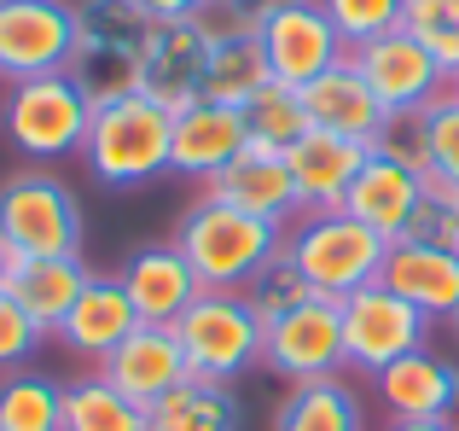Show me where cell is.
<instances>
[{
	"label": "cell",
	"mask_w": 459,
	"mask_h": 431,
	"mask_svg": "<svg viewBox=\"0 0 459 431\" xmlns=\"http://www.w3.org/2000/svg\"><path fill=\"white\" fill-rule=\"evenodd\" d=\"M175 251L192 262L204 286L215 292H250L268 262L285 257V227L262 222V216H245L221 198H198L192 210H180L175 222Z\"/></svg>",
	"instance_id": "6da1fadb"
},
{
	"label": "cell",
	"mask_w": 459,
	"mask_h": 431,
	"mask_svg": "<svg viewBox=\"0 0 459 431\" xmlns=\"http://www.w3.org/2000/svg\"><path fill=\"white\" fill-rule=\"evenodd\" d=\"M169 140H175V111L146 100V93H123L111 105H93L88 140H82V163L100 187H146L169 175Z\"/></svg>",
	"instance_id": "7a4b0ae2"
},
{
	"label": "cell",
	"mask_w": 459,
	"mask_h": 431,
	"mask_svg": "<svg viewBox=\"0 0 459 431\" xmlns=\"http://www.w3.org/2000/svg\"><path fill=\"white\" fill-rule=\"evenodd\" d=\"M82 239H88V216H82L76 187H65L41 163L0 175V251L12 262L82 257Z\"/></svg>",
	"instance_id": "3957f363"
},
{
	"label": "cell",
	"mask_w": 459,
	"mask_h": 431,
	"mask_svg": "<svg viewBox=\"0 0 459 431\" xmlns=\"http://www.w3.org/2000/svg\"><path fill=\"white\" fill-rule=\"evenodd\" d=\"M384 257H390V239L372 233L367 222H355L349 210H314L285 227V262L320 297H337V303L378 280Z\"/></svg>",
	"instance_id": "277c9868"
},
{
	"label": "cell",
	"mask_w": 459,
	"mask_h": 431,
	"mask_svg": "<svg viewBox=\"0 0 459 431\" xmlns=\"http://www.w3.org/2000/svg\"><path fill=\"white\" fill-rule=\"evenodd\" d=\"M88 123H93V100L76 88L70 70L12 82L6 105H0V135L30 163H41V170H53L58 158H82Z\"/></svg>",
	"instance_id": "5b68a950"
},
{
	"label": "cell",
	"mask_w": 459,
	"mask_h": 431,
	"mask_svg": "<svg viewBox=\"0 0 459 431\" xmlns=\"http://www.w3.org/2000/svg\"><path fill=\"white\" fill-rule=\"evenodd\" d=\"M175 339H180V350H186L192 379L233 385L238 374L262 367V315L250 309L245 292H215V286H204L186 303V315L175 321Z\"/></svg>",
	"instance_id": "8992f818"
},
{
	"label": "cell",
	"mask_w": 459,
	"mask_h": 431,
	"mask_svg": "<svg viewBox=\"0 0 459 431\" xmlns=\"http://www.w3.org/2000/svg\"><path fill=\"white\" fill-rule=\"evenodd\" d=\"M337 309H343V356L360 374H378V367L402 362V356H413V350H430V327H437V321L419 315V309L407 303V297H395L384 280L349 292Z\"/></svg>",
	"instance_id": "52a82bcc"
},
{
	"label": "cell",
	"mask_w": 459,
	"mask_h": 431,
	"mask_svg": "<svg viewBox=\"0 0 459 431\" xmlns=\"http://www.w3.org/2000/svg\"><path fill=\"white\" fill-rule=\"evenodd\" d=\"M262 367L280 374L285 385H308V379H337L349 367L343 356V309L337 297H308L291 315L262 327Z\"/></svg>",
	"instance_id": "ba28073f"
},
{
	"label": "cell",
	"mask_w": 459,
	"mask_h": 431,
	"mask_svg": "<svg viewBox=\"0 0 459 431\" xmlns=\"http://www.w3.org/2000/svg\"><path fill=\"white\" fill-rule=\"evenodd\" d=\"M76 6L70 0H0V82H30L70 70Z\"/></svg>",
	"instance_id": "9c48e42d"
},
{
	"label": "cell",
	"mask_w": 459,
	"mask_h": 431,
	"mask_svg": "<svg viewBox=\"0 0 459 431\" xmlns=\"http://www.w3.org/2000/svg\"><path fill=\"white\" fill-rule=\"evenodd\" d=\"M256 41H262V53H268L273 82H285V88H308L337 58H349V47L337 41V30H332L320 0H291V6L268 12V18L256 23Z\"/></svg>",
	"instance_id": "30bf717a"
},
{
	"label": "cell",
	"mask_w": 459,
	"mask_h": 431,
	"mask_svg": "<svg viewBox=\"0 0 459 431\" xmlns=\"http://www.w3.org/2000/svg\"><path fill=\"white\" fill-rule=\"evenodd\" d=\"M355 70L367 76V88L378 93L384 111H425L430 100L448 93V76L437 70V58L425 53V41H413L407 30H390L378 41L355 47Z\"/></svg>",
	"instance_id": "8fae6325"
},
{
	"label": "cell",
	"mask_w": 459,
	"mask_h": 431,
	"mask_svg": "<svg viewBox=\"0 0 459 431\" xmlns=\"http://www.w3.org/2000/svg\"><path fill=\"white\" fill-rule=\"evenodd\" d=\"M250 146V123L238 105H221V100H192L175 111V140H169V175L180 181H210L221 175L238 152Z\"/></svg>",
	"instance_id": "7c38bea8"
},
{
	"label": "cell",
	"mask_w": 459,
	"mask_h": 431,
	"mask_svg": "<svg viewBox=\"0 0 459 431\" xmlns=\"http://www.w3.org/2000/svg\"><path fill=\"white\" fill-rule=\"evenodd\" d=\"M100 374L111 379V385L123 391L128 402L157 409L169 391H180V385L192 379V367H186V350H180L175 327H146V321H140V327L128 332V339L117 344L111 356H105Z\"/></svg>",
	"instance_id": "4fadbf2b"
},
{
	"label": "cell",
	"mask_w": 459,
	"mask_h": 431,
	"mask_svg": "<svg viewBox=\"0 0 459 431\" xmlns=\"http://www.w3.org/2000/svg\"><path fill=\"white\" fill-rule=\"evenodd\" d=\"M204 70H210V41L192 30V18L180 23H152L146 47H140V93L169 111L204 100Z\"/></svg>",
	"instance_id": "5bb4252c"
},
{
	"label": "cell",
	"mask_w": 459,
	"mask_h": 431,
	"mask_svg": "<svg viewBox=\"0 0 459 431\" xmlns=\"http://www.w3.org/2000/svg\"><path fill=\"white\" fill-rule=\"evenodd\" d=\"M204 198H221V205L245 210V216H262L273 227H291L303 216V198H297V181L285 170V152H256L245 146L221 175L204 181Z\"/></svg>",
	"instance_id": "9a60e30c"
},
{
	"label": "cell",
	"mask_w": 459,
	"mask_h": 431,
	"mask_svg": "<svg viewBox=\"0 0 459 431\" xmlns=\"http://www.w3.org/2000/svg\"><path fill=\"white\" fill-rule=\"evenodd\" d=\"M378 280L430 321L459 315V251L454 245H437V239H395L384 268H378Z\"/></svg>",
	"instance_id": "2e32d148"
},
{
	"label": "cell",
	"mask_w": 459,
	"mask_h": 431,
	"mask_svg": "<svg viewBox=\"0 0 459 431\" xmlns=\"http://www.w3.org/2000/svg\"><path fill=\"white\" fill-rule=\"evenodd\" d=\"M117 280H123L128 303H134V315L146 321V327H175V321L186 315V303L204 292V280L175 251V239H169V245H140L134 257L117 268Z\"/></svg>",
	"instance_id": "e0dca14e"
},
{
	"label": "cell",
	"mask_w": 459,
	"mask_h": 431,
	"mask_svg": "<svg viewBox=\"0 0 459 431\" xmlns=\"http://www.w3.org/2000/svg\"><path fill=\"white\" fill-rule=\"evenodd\" d=\"M372 385H378V409L390 420H454L459 414V367L430 350L378 367Z\"/></svg>",
	"instance_id": "ac0fdd59"
},
{
	"label": "cell",
	"mask_w": 459,
	"mask_h": 431,
	"mask_svg": "<svg viewBox=\"0 0 459 431\" xmlns=\"http://www.w3.org/2000/svg\"><path fill=\"white\" fill-rule=\"evenodd\" d=\"M372 146L360 140H343V135H325V128H308L291 152H285V170L297 181V198H303V216L314 210H343L349 187H355L360 163H367Z\"/></svg>",
	"instance_id": "d6986e66"
},
{
	"label": "cell",
	"mask_w": 459,
	"mask_h": 431,
	"mask_svg": "<svg viewBox=\"0 0 459 431\" xmlns=\"http://www.w3.org/2000/svg\"><path fill=\"white\" fill-rule=\"evenodd\" d=\"M134 327H140V315H134V303H128L123 280H117V274H93V280L82 286L76 309L65 315V327H58V344H65L76 362L105 367V356H111Z\"/></svg>",
	"instance_id": "ffe728a7"
},
{
	"label": "cell",
	"mask_w": 459,
	"mask_h": 431,
	"mask_svg": "<svg viewBox=\"0 0 459 431\" xmlns=\"http://www.w3.org/2000/svg\"><path fill=\"white\" fill-rule=\"evenodd\" d=\"M303 105H308V123L325 128V135H343V140H360V146H372L384 128V105L378 93L367 88V76L355 70V58H337L325 76H314L303 88Z\"/></svg>",
	"instance_id": "44dd1931"
},
{
	"label": "cell",
	"mask_w": 459,
	"mask_h": 431,
	"mask_svg": "<svg viewBox=\"0 0 459 431\" xmlns=\"http://www.w3.org/2000/svg\"><path fill=\"white\" fill-rule=\"evenodd\" d=\"M419 205H425L419 175L402 170V163H390V158H378V152H367V163H360L355 187H349V198H343V210L355 216V222H367L372 233H384L390 245H395V239H407Z\"/></svg>",
	"instance_id": "7402d4cb"
},
{
	"label": "cell",
	"mask_w": 459,
	"mask_h": 431,
	"mask_svg": "<svg viewBox=\"0 0 459 431\" xmlns=\"http://www.w3.org/2000/svg\"><path fill=\"white\" fill-rule=\"evenodd\" d=\"M88 280H93V268L82 257H23V262H12L6 297H18L23 315L53 339V332L65 327V315L76 309V297H82Z\"/></svg>",
	"instance_id": "603a6c76"
},
{
	"label": "cell",
	"mask_w": 459,
	"mask_h": 431,
	"mask_svg": "<svg viewBox=\"0 0 459 431\" xmlns=\"http://www.w3.org/2000/svg\"><path fill=\"white\" fill-rule=\"evenodd\" d=\"M146 431H245V409H238L233 385L186 379L157 409H146Z\"/></svg>",
	"instance_id": "cb8c5ba5"
},
{
	"label": "cell",
	"mask_w": 459,
	"mask_h": 431,
	"mask_svg": "<svg viewBox=\"0 0 459 431\" xmlns=\"http://www.w3.org/2000/svg\"><path fill=\"white\" fill-rule=\"evenodd\" d=\"M273 431H367V409L343 379H308L291 385L273 409Z\"/></svg>",
	"instance_id": "d4e9b609"
},
{
	"label": "cell",
	"mask_w": 459,
	"mask_h": 431,
	"mask_svg": "<svg viewBox=\"0 0 459 431\" xmlns=\"http://www.w3.org/2000/svg\"><path fill=\"white\" fill-rule=\"evenodd\" d=\"M273 82L268 70V53H262L256 35H238V41H221L210 47V70H204V100H221V105H238L245 111L262 88Z\"/></svg>",
	"instance_id": "484cf974"
},
{
	"label": "cell",
	"mask_w": 459,
	"mask_h": 431,
	"mask_svg": "<svg viewBox=\"0 0 459 431\" xmlns=\"http://www.w3.org/2000/svg\"><path fill=\"white\" fill-rule=\"evenodd\" d=\"M58 431H146V409L128 402L105 374H82L65 385V426Z\"/></svg>",
	"instance_id": "4316f807"
},
{
	"label": "cell",
	"mask_w": 459,
	"mask_h": 431,
	"mask_svg": "<svg viewBox=\"0 0 459 431\" xmlns=\"http://www.w3.org/2000/svg\"><path fill=\"white\" fill-rule=\"evenodd\" d=\"M65 426V385L35 367L0 374V431H58Z\"/></svg>",
	"instance_id": "83f0119b"
},
{
	"label": "cell",
	"mask_w": 459,
	"mask_h": 431,
	"mask_svg": "<svg viewBox=\"0 0 459 431\" xmlns=\"http://www.w3.org/2000/svg\"><path fill=\"white\" fill-rule=\"evenodd\" d=\"M245 123H250V146L256 152H291L314 128L308 105H303V88H285V82H268V88L245 105Z\"/></svg>",
	"instance_id": "f1b7e54d"
},
{
	"label": "cell",
	"mask_w": 459,
	"mask_h": 431,
	"mask_svg": "<svg viewBox=\"0 0 459 431\" xmlns=\"http://www.w3.org/2000/svg\"><path fill=\"white\" fill-rule=\"evenodd\" d=\"M320 6L349 53L378 41V35H390V30H402V0H320Z\"/></svg>",
	"instance_id": "f546056e"
},
{
	"label": "cell",
	"mask_w": 459,
	"mask_h": 431,
	"mask_svg": "<svg viewBox=\"0 0 459 431\" xmlns=\"http://www.w3.org/2000/svg\"><path fill=\"white\" fill-rule=\"evenodd\" d=\"M250 309H256V315H262V327H268V321H280V315H291V309L297 303H308V297H320V292H314V286L303 280V274H297L291 268V262H268V268H262L256 274V280H250Z\"/></svg>",
	"instance_id": "4dcf8cb0"
},
{
	"label": "cell",
	"mask_w": 459,
	"mask_h": 431,
	"mask_svg": "<svg viewBox=\"0 0 459 431\" xmlns=\"http://www.w3.org/2000/svg\"><path fill=\"white\" fill-rule=\"evenodd\" d=\"M372 152L390 163H402V170L425 175L430 170V140H425V111H390L378 128V140H372Z\"/></svg>",
	"instance_id": "1f68e13d"
},
{
	"label": "cell",
	"mask_w": 459,
	"mask_h": 431,
	"mask_svg": "<svg viewBox=\"0 0 459 431\" xmlns=\"http://www.w3.org/2000/svg\"><path fill=\"white\" fill-rule=\"evenodd\" d=\"M425 140H430V170L459 187V93L454 88L425 105Z\"/></svg>",
	"instance_id": "d6a6232c"
},
{
	"label": "cell",
	"mask_w": 459,
	"mask_h": 431,
	"mask_svg": "<svg viewBox=\"0 0 459 431\" xmlns=\"http://www.w3.org/2000/svg\"><path fill=\"white\" fill-rule=\"evenodd\" d=\"M47 332L23 315L18 297H0V374H23V367L41 356Z\"/></svg>",
	"instance_id": "836d02e7"
},
{
	"label": "cell",
	"mask_w": 459,
	"mask_h": 431,
	"mask_svg": "<svg viewBox=\"0 0 459 431\" xmlns=\"http://www.w3.org/2000/svg\"><path fill=\"white\" fill-rule=\"evenodd\" d=\"M192 30L210 47H221V41H238V35H256V18H250L238 0H204V6L192 12Z\"/></svg>",
	"instance_id": "e575fe53"
},
{
	"label": "cell",
	"mask_w": 459,
	"mask_h": 431,
	"mask_svg": "<svg viewBox=\"0 0 459 431\" xmlns=\"http://www.w3.org/2000/svg\"><path fill=\"white\" fill-rule=\"evenodd\" d=\"M140 12H146L152 23H180V18H192V12L204 6V0H134Z\"/></svg>",
	"instance_id": "d590c367"
},
{
	"label": "cell",
	"mask_w": 459,
	"mask_h": 431,
	"mask_svg": "<svg viewBox=\"0 0 459 431\" xmlns=\"http://www.w3.org/2000/svg\"><path fill=\"white\" fill-rule=\"evenodd\" d=\"M384 431H459L454 420H390Z\"/></svg>",
	"instance_id": "8d00e7d4"
},
{
	"label": "cell",
	"mask_w": 459,
	"mask_h": 431,
	"mask_svg": "<svg viewBox=\"0 0 459 431\" xmlns=\"http://www.w3.org/2000/svg\"><path fill=\"white\" fill-rule=\"evenodd\" d=\"M238 6H245V12H250V18H256V23H262V18H268V12H280V6H291V0H238Z\"/></svg>",
	"instance_id": "74e56055"
},
{
	"label": "cell",
	"mask_w": 459,
	"mask_h": 431,
	"mask_svg": "<svg viewBox=\"0 0 459 431\" xmlns=\"http://www.w3.org/2000/svg\"><path fill=\"white\" fill-rule=\"evenodd\" d=\"M6 280H12V257L0 251V297H6Z\"/></svg>",
	"instance_id": "f35d334b"
},
{
	"label": "cell",
	"mask_w": 459,
	"mask_h": 431,
	"mask_svg": "<svg viewBox=\"0 0 459 431\" xmlns=\"http://www.w3.org/2000/svg\"><path fill=\"white\" fill-rule=\"evenodd\" d=\"M454 251H459V210H454Z\"/></svg>",
	"instance_id": "ab89813d"
},
{
	"label": "cell",
	"mask_w": 459,
	"mask_h": 431,
	"mask_svg": "<svg viewBox=\"0 0 459 431\" xmlns=\"http://www.w3.org/2000/svg\"><path fill=\"white\" fill-rule=\"evenodd\" d=\"M448 88H454V93H459V76H454V82H448Z\"/></svg>",
	"instance_id": "60d3db41"
},
{
	"label": "cell",
	"mask_w": 459,
	"mask_h": 431,
	"mask_svg": "<svg viewBox=\"0 0 459 431\" xmlns=\"http://www.w3.org/2000/svg\"><path fill=\"white\" fill-rule=\"evenodd\" d=\"M448 327H454V332H459V315H454V321H448Z\"/></svg>",
	"instance_id": "b9f144b4"
},
{
	"label": "cell",
	"mask_w": 459,
	"mask_h": 431,
	"mask_svg": "<svg viewBox=\"0 0 459 431\" xmlns=\"http://www.w3.org/2000/svg\"><path fill=\"white\" fill-rule=\"evenodd\" d=\"M454 18H459V0H454Z\"/></svg>",
	"instance_id": "7bdbcfd3"
}]
</instances>
